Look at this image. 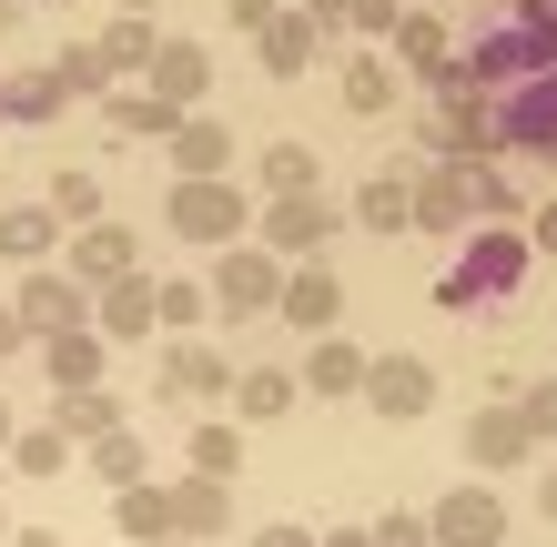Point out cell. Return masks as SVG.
I'll return each mask as SVG.
<instances>
[{"instance_id": "d6986e66", "label": "cell", "mask_w": 557, "mask_h": 547, "mask_svg": "<svg viewBox=\"0 0 557 547\" xmlns=\"http://www.w3.org/2000/svg\"><path fill=\"white\" fill-rule=\"evenodd\" d=\"M143 82H152L173 112H203V91H213V51H203V41H162Z\"/></svg>"}, {"instance_id": "7402d4cb", "label": "cell", "mask_w": 557, "mask_h": 547, "mask_svg": "<svg viewBox=\"0 0 557 547\" xmlns=\"http://www.w3.org/2000/svg\"><path fill=\"white\" fill-rule=\"evenodd\" d=\"M61 244H72V223H61L51 203H11L0 213V264H51Z\"/></svg>"}, {"instance_id": "484cf974", "label": "cell", "mask_w": 557, "mask_h": 547, "mask_svg": "<svg viewBox=\"0 0 557 547\" xmlns=\"http://www.w3.org/2000/svg\"><path fill=\"white\" fill-rule=\"evenodd\" d=\"M0 467H11V476H72V467H82V436L41 415V426H21V436H11V457H0Z\"/></svg>"}, {"instance_id": "8992f818", "label": "cell", "mask_w": 557, "mask_h": 547, "mask_svg": "<svg viewBox=\"0 0 557 547\" xmlns=\"http://www.w3.org/2000/svg\"><path fill=\"white\" fill-rule=\"evenodd\" d=\"M11 304H21V325H30V345H41V335H72V325H91V284H82L72 264H21V284H11Z\"/></svg>"}, {"instance_id": "9a60e30c", "label": "cell", "mask_w": 557, "mask_h": 547, "mask_svg": "<svg viewBox=\"0 0 557 547\" xmlns=\"http://www.w3.org/2000/svg\"><path fill=\"white\" fill-rule=\"evenodd\" d=\"M61 264H72L91 295L102 284H122V274H143V244L122 234V223H72V244H61Z\"/></svg>"}, {"instance_id": "83f0119b", "label": "cell", "mask_w": 557, "mask_h": 547, "mask_svg": "<svg viewBox=\"0 0 557 547\" xmlns=\"http://www.w3.org/2000/svg\"><path fill=\"white\" fill-rule=\"evenodd\" d=\"M82 476L122 497V487H143V476H152V457H143V436H133V426H112V436H91V446H82Z\"/></svg>"}, {"instance_id": "8fae6325", "label": "cell", "mask_w": 557, "mask_h": 547, "mask_svg": "<svg viewBox=\"0 0 557 547\" xmlns=\"http://www.w3.org/2000/svg\"><path fill=\"white\" fill-rule=\"evenodd\" d=\"M537 446H547V436L528 426V406H517V396H507V406H476V415H467V467H486V476L528 467Z\"/></svg>"}, {"instance_id": "1f68e13d", "label": "cell", "mask_w": 557, "mask_h": 547, "mask_svg": "<svg viewBox=\"0 0 557 547\" xmlns=\"http://www.w3.org/2000/svg\"><path fill=\"white\" fill-rule=\"evenodd\" d=\"M183 467H203V476H244V415H193Z\"/></svg>"}, {"instance_id": "60d3db41", "label": "cell", "mask_w": 557, "mask_h": 547, "mask_svg": "<svg viewBox=\"0 0 557 547\" xmlns=\"http://www.w3.org/2000/svg\"><path fill=\"white\" fill-rule=\"evenodd\" d=\"M396 21H406V0H355V11H345L355 41H396Z\"/></svg>"}, {"instance_id": "cb8c5ba5", "label": "cell", "mask_w": 557, "mask_h": 547, "mask_svg": "<svg viewBox=\"0 0 557 547\" xmlns=\"http://www.w3.org/2000/svg\"><path fill=\"white\" fill-rule=\"evenodd\" d=\"M102 122H112L122 142H173V122H183V112L162 102L152 82H133V91H102Z\"/></svg>"}, {"instance_id": "836d02e7", "label": "cell", "mask_w": 557, "mask_h": 547, "mask_svg": "<svg viewBox=\"0 0 557 547\" xmlns=\"http://www.w3.org/2000/svg\"><path fill=\"white\" fill-rule=\"evenodd\" d=\"M51 426H72V436L91 446V436L122 426V396H112V385H61V396H51Z\"/></svg>"}, {"instance_id": "e0dca14e", "label": "cell", "mask_w": 557, "mask_h": 547, "mask_svg": "<svg viewBox=\"0 0 557 547\" xmlns=\"http://www.w3.org/2000/svg\"><path fill=\"white\" fill-rule=\"evenodd\" d=\"M385 51H396V72H416L425 91H456V41H446V21H436V11H406Z\"/></svg>"}, {"instance_id": "52a82bcc", "label": "cell", "mask_w": 557, "mask_h": 547, "mask_svg": "<svg viewBox=\"0 0 557 547\" xmlns=\"http://www.w3.org/2000/svg\"><path fill=\"white\" fill-rule=\"evenodd\" d=\"M497 152H528V163H557V72L497 91Z\"/></svg>"}, {"instance_id": "277c9868", "label": "cell", "mask_w": 557, "mask_h": 547, "mask_svg": "<svg viewBox=\"0 0 557 547\" xmlns=\"http://www.w3.org/2000/svg\"><path fill=\"white\" fill-rule=\"evenodd\" d=\"M284 274H294V264H284L274 244H253V234H244V244H223V253H213V314H223V325H244V314H274V304H284Z\"/></svg>"}, {"instance_id": "2e32d148", "label": "cell", "mask_w": 557, "mask_h": 547, "mask_svg": "<svg viewBox=\"0 0 557 547\" xmlns=\"http://www.w3.org/2000/svg\"><path fill=\"white\" fill-rule=\"evenodd\" d=\"M91 325H102L112 345H143V335H162V284H152V274H122V284H102V295H91Z\"/></svg>"}, {"instance_id": "7c38bea8", "label": "cell", "mask_w": 557, "mask_h": 547, "mask_svg": "<svg viewBox=\"0 0 557 547\" xmlns=\"http://www.w3.org/2000/svg\"><path fill=\"white\" fill-rule=\"evenodd\" d=\"M366 406L385 415V426H416V415L436 406V365L425 356H375L366 365Z\"/></svg>"}, {"instance_id": "7a4b0ae2", "label": "cell", "mask_w": 557, "mask_h": 547, "mask_svg": "<svg viewBox=\"0 0 557 547\" xmlns=\"http://www.w3.org/2000/svg\"><path fill=\"white\" fill-rule=\"evenodd\" d=\"M537 264V234L528 223H476L467 244H456V264L436 274V314H486V304H507L517 284H528Z\"/></svg>"}, {"instance_id": "30bf717a", "label": "cell", "mask_w": 557, "mask_h": 547, "mask_svg": "<svg viewBox=\"0 0 557 547\" xmlns=\"http://www.w3.org/2000/svg\"><path fill=\"white\" fill-rule=\"evenodd\" d=\"M162 406H173V415H193V406H213V396H234V365H223L213 356V345H193V335H173V345H162Z\"/></svg>"}, {"instance_id": "816d5d0a", "label": "cell", "mask_w": 557, "mask_h": 547, "mask_svg": "<svg viewBox=\"0 0 557 547\" xmlns=\"http://www.w3.org/2000/svg\"><path fill=\"white\" fill-rule=\"evenodd\" d=\"M537 507H547V518H557V467H537Z\"/></svg>"}, {"instance_id": "f6af8a7d", "label": "cell", "mask_w": 557, "mask_h": 547, "mask_svg": "<svg viewBox=\"0 0 557 547\" xmlns=\"http://www.w3.org/2000/svg\"><path fill=\"white\" fill-rule=\"evenodd\" d=\"M244 547H324V537H314V527H294V518H274V527H253Z\"/></svg>"}, {"instance_id": "44dd1931", "label": "cell", "mask_w": 557, "mask_h": 547, "mask_svg": "<svg viewBox=\"0 0 557 547\" xmlns=\"http://www.w3.org/2000/svg\"><path fill=\"white\" fill-rule=\"evenodd\" d=\"M253 61H264L274 82H305L314 61H324V21H314V11H284V21L264 30V41H253Z\"/></svg>"}, {"instance_id": "c3c4849f", "label": "cell", "mask_w": 557, "mask_h": 547, "mask_svg": "<svg viewBox=\"0 0 557 547\" xmlns=\"http://www.w3.org/2000/svg\"><path fill=\"white\" fill-rule=\"evenodd\" d=\"M528 234H537V244L557 253V203H537V213H528Z\"/></svg>"}, {"instance_id": "d590c367", "label": "cell", "mask_w": 557, "mask_h": 547, "mask_svg": "<svg viewBox=\"0 0 557 547\" xmlns=\"http://www.w3.org/2000/svg\"><path fill=\"white\" fill-rule=\"evenodd\" d=\"M467 183H476V213L486 223H528V192H517V173L486 152V163H467Z\"/></svg>"}, {"instance_id": "b9f144b4", "label": "cell", "mask_w": 557, "mask_h": 547, "mask_svg": "<svg viewBox=\"0 0 557 547\" xmlns=\"http://www.w3.org/2000/svg\"><path fill=\"white\" fill-rule=\"evenodd\" d=\"M375 547H436V518H416V507H396V518H375Z\"/></svg>"}, {"instance_id": "5b68a950", "label": "cell", "mask_w": 557, "mask_h": 547, "mask_svg": "<svg viewBox=\"0 0 557 547\" xmlns=\"http://www.w3.org/2000/svg\"><path fill=\"white\" fill-rule=\"evenodd\" d=\"M416 142L436 152V163H486V152H497V91H436V102L416 112Z\"/></svg>"}, {"instance_id": "ab89813d", "label": "cell", "mask_w": 557, "mask_h": 547, "mask_svg": "<svg viewBox=\"0 0 557 547\" xmlns=\"http://www.w3.org/2000/svg\"><path fill=\"white\" fill-rule=\"evenodd\" d=\"M203 314H213V284H183V274H162V325H203Z\"/></svg>"}, {"instance_id": "d6a6232c", "label": "cell", "mask_w": 557, "mask_h": 547, "mask_svg": "<svg viewBox=\"0 0 557 547\" xmlns=\"http://www.w3.org/2000/svg\"><path fill=\"white\" fill-rule=\"evenodd\" d=\"M152 51H162L152 11H112V21H102V61H112L122 82H143V72H152Z\"/></svg>"}, {"instance_id": "f1b7e54d", "label": "cell", "mask_w": 557, "mask_h": 547, "mask_svg": "<svg viewBox=\"0 0 557 547\" xmlns=\"http://www.w3.org/2000/svg\"><path fill=\"white\" fill-rule=\"evenodd\" d=\"M162 152H173V173H234V133H223L213 112H183Z\"/></svg>"}, {"instance_id": "e575fe53", "label": "cell", "mask_w": 557, "mask_h": 547, "mask_svg": "<svg viewBox=\"0 0 557 547\" xmlns=\"http://www.w3.org/2000/svg\"><path fill=\"white\" fill-rule=\"evenodd\" d=\"M396 91H406L396 51H385V61H345V112H396Z\"/></svg>"}, {"instance_id": "7bdbcfd3", "label": "cell", "mask_w": 557, "mask_h": 547, "mask_svg": "<svg viewBox=\"0 0 557 547\" xmlns=\"http://www.w3.org/2000/svg\"><path fill=\"white\" fill-rule=\"evenodd\" d=\"M223 21H234V30H244V41H264V30H274L284 11H274V0H223Z\"/></svg>"}, {"instance_id": "9c48e42d", "label": "cell", "mask_w": 557, "mask_h": 547, "mask_svg": "<svg viewBox=\"0 0 557 547\" xmlns=\"http://www.w3.org/2000/svg\"><path fill=\"white\" fill-rule=\"evenodd\" d=\"M425 518H436V547H507V497H497V476H467V487H446Z\"/></svg>"}, {"instance_id": "ac0fdd59", "label": "cell", "mask_w": 557, "mask_h": 547, "mask_svg": "<svg viewBox=\"0 0 557 547\" xmlns=\"http://www.w3.org/2000/svg\"><path fill=\"white\" fill-rule=\"evenodd\" d=\"M274 314H284V325H305V335H335V314H345V284H335V264H294Z\"/></svg>"}, {"instance_id": "4dcf8cb0", "label": "cell", "mask_w": 557, "mask_h": 547, "mask_svg": "<svg viewBox=\"0 0 557 547\" xmlns=\"http://www.w3.org/2000/svg\"><path fill=\"white\" fill-rule=\"evenodd\" d=\"M112 527L133 537V547H152V537H183V527H173V487H162V476L122 487V497H112Z\"/></svg>"}, {"instance_id": "74e56055", "label": "cell", "mask_w": 557, "mask_h": 547, "mask_svg": "<svg viewBox=\"0 0 557 547\" xmlns=\"http://www.w3.org/2000/svg\"><path fill=\"white\" fill-rule=\"evenodd\" d=\"M61 82H72V102H102V91H112L122 72L102 61V41H72V51H61Z\"/></svg>"}, {"instance_id": "f907efd6", "label": "cell", "mask_w": 557, "mask_h": 547, "mask_svg": "<svg viewBox=\"0 0 557 547\" xmlns=\"http://www.w3.org/2000/svg\"><path fill=\"white\" fill-rule=\"evenodd\" d=\"M324 547H375V527H324Z\"/></svg>"}, {"instance_id": "ee69618b", "label": "cell", "mask_w": 557, "mask_h": 547, "mask_svg": "<svg viewBox=\"0 0 557 547\" xmlns=\"http://www.w3.org/2000/svg\"><path fill=\"white\" fill-rule=\"evenodd\" d=\"M517 406H528V426H537V436L557 446V375H547V385H528V396H517Z\"/></svg>"}, {"instance_id": "9f6ffc18", "label": "cell", "mask_w": 557, "mask_h": 547, "mask_svg": "<svg viewBox=\"0 0 557 547\" xmlns=\"http://www.w3.org/2000/svg\"><path fill=\"white\" fill-rule=\"evenodd\" d=\"M152 547H193V537H152Z\"/></svg>"}, {"instance_id": "3957f363", "label": "cell", "mask_w": 557, "mask_h": 547, "mask_svg": "<svg viewBox=\"0 0 557 547\" xmlns=\"http://www.w3.org/2000/svg\"><path fill=\"white\" fill-rule=\"evenodd\" d=\"M162 223H173L183 244H244L253 234V203H244V183L234 173H173V192H162Z\"/></svg>"}, {"instance_id": "ba28073f", "label": "cell", "mask_w": 557, "mask_h": 547, "mask_svg": "<svg viewBox=\"0 0 557 547\" xmlns=\"http://www.w3.org/2000/svg\"><path fill=\"white\" fill-rule=\"evenodd\" d=\"M335 203H324V192H274V203L264 213H253V244H274L284 253V264H314V253H324V234H335Z\"/></svg>"}, {"instance_id": "bcb514c9", "label": "cell", "mask_w": 557, "mask_h": 547, "mask_svg": "<svg viewBox=\"0 0 557 547\" xmlns=\"http://www.w3.org/2000/svg\"><path fill=\"white\" fill-rule=\"evenodd\" d=\"M21 345H30V325H21V304H0V365H11Z\"/></svg>"}, {"instance_id": "603a6c76", "label": "cell", "mask_w": 557, "mask_h": 547, "mask_svg": "<svg viewBox=\"0 0 557 547\" xmlns=\"http://www.w3.org/2000/svg\"><path fill=\"white\" fill-rule=\"evenodd\" d=\"M294 406H305V375L294 365H244L234 375V415L244 426H274V415H294Z\"/></svg>"}, {"instance_id": "8d00e7d4", "label": "cell", "mask_w": 557, "mask_h": 547, "mask_svg": "<svg viewBox=\"0 0 557 547\" xmlns=\"http://www.w3.org/2000/svg\"><path fill=\"white\" fill-rule=\"evenodd\" d=\"M253 183H264V203H274V192H314V152H305V142H264Z\"/></svg>"}, {"instance_id": "7dc6e473", "label": "cell", "mask_w": 557, "mask_h": 547, "mask_svg": "<svg viewBox=\"0 0 557 547\" xmlns=\"http://www.w3.org/2000/svg\"><path fill=\"white\" fill-rule=\"evenodd\" d=\"M11 547H72L61 527H11Z\"/></svg>"}, {"instance_id": "4fadbf2b", "label": "cell", "mask_w": 557, "mask_h": 547, "mask_svg": "<svg viewBox=\"0 0 557 547\" xmlns=\"http://www.w3.org/2000/svg\"><path fill=\"white\" fill-rule=\"evenodd\" d=\"M476 183H467V163H436V173H416V234H456L467 244L476 234Z\"/></svg>"}, {"instance_id": "4316f807", "label": "cell", "mask_w": 557, "mask_h": 547, "mask_svg": "<svg viewBox=\"0 0 557 547\" xmlns=\"http://www.w3.org/2000/svg\"><path fill=\"white\" fill-rule=\"evenodd\" d=\"M366 345H345V335H314V356H305V396H366Z\"/></svg>"}, {"instance_id": "f546056e", "label": "cell", "mask_w": 557, "mask_h": 547, "mask_svg": "<svg viewBox=\"0 0 557 547\" xmlns=\"http://www.w3.org/2000/svg\"><path fill=\"white\" fill-rule=\"evenodd\" d=\"M0 112H11V122H61V112H72L61 61H51V72H0Z\"/></svg>"}, {"instance_id": "f5cc1de1", "label": "cell", "mask_w": 557, "mask_h": 547, "mask_svg": "<svg viewBox=\"0 0 557 547\" xmlns=\"http://www.w3.org/2000/svg\"><path fill=\"white\" fill-rule=\"evenodd\" d=\"M11 436H21V426H11V396H0V457H11Z\"/></svg>"}, {"instance_id": "681fc988", "label": "cell", "mask_w": 557, "mask_h": 547, "mask_svg": "<svg viewBox=\"0 0 557 547\" xmlns=\"http://www.w3.org/2000/svg\"><path fill=\"white\" fill-rule=\"evenodd\" d=\"M305 11H314L324 30H345V11H355V0H305Z\"/></svg>"}, {"instance_id": "db71d44e", "label": "cell", "mask_w": 557, "mask_h": 547, "mask_svg": "<svg viewBox=\"0 0 557 547\" xmlns=\"http://www.w3.org/2000/svg\"><path fill=\"white\" fill-rule=\"evenodd\" d=\"M112 11H162V0H112Z\"/></svg>"}, {"instance_id": "f35d334b", "label": "cell", "mask_w": 557, "mask_h": 547, "mask_svg": "<svg viewBox=\"0 0 557 547\" xmlns=\"http://www.w3.org/2000/svg\"><path fill=\"white\" fill-rule=\"evenodd\" d=\"M41 203H51L61 223H102V183L72 163V173H51V192H41Z\"/></svg>"}, {"instance_id": "6da1fadb", "label": "cell", "mask_w": 557, "mask_h": 547, "mask_svg": "<svg viewBox=\"0 0 557 547\" xmlns=\"http://www.w3.org/2000/svg\"><path fill=\"white\" fill-rule=\"evenodd\" d=\"M557 72V0H507L476 41H456V91H517Z\"/></svg>"}, {"instance_id": "11a10c76", "label": "cell", "mask_w": 557, "mask_h": 547, "mask_svg": "<svg viewBox=\"0 0 557 547\" xmlns=\"http://www.w3.org/2000/svg\"><path fill=\"white\" fill-rule=\"evenodd\" d=\"M0 547H11V507H0Z\"/></svg>"}, {"instance_id": "6f0895ef", "label": "cell", "mask_w": 557, "mask_h": 547, "mask_svg": "<svg viewBox=\"0 0 557 547\" xmlns=\"http://www.w3.org/2000/svg\"><path fill=\"white\" fill-rule=\"evenodd\" d=\"M21 11H30V0H21Z\"/></svg>"}, {"instance_id": "d4e9b609", "label": "cell", "mask_w": 557, "mask_h": 547, "mask_svg": "<svg viewBox=\"0 0 557 547\" xmlns=\"http://www.w3.org/2000/svg\"><path fill=\"white\" fill-rule=\"evenodd\" d=\"M345 213L366 223V234H416V183H406V173H366Z\"/></svg>"}, {"instance_id": "ffe728a7", "label": "cell", "mask_w": 557, "mask_h": 547, "mask_svg": "<svg viewBox=\"0 0 557 547\" xmlns=\"http://www.w3.org/2000/svg\"><path fill=\"white\" fill-rule=\"evenodd\" d=\"M30 356H41V375H51V385H102L112 335H102V325H72V335H41Z\"/></svg>"}, {"instance_id": "5bb4252c", "label": "cell", "mask_w": 557, "mask_h": 547, "mask_svg": "<svg viewBox=\"0 0 557 547\" xmlns=\"http://www.w3.org/2000/svg\"><path fill=\"white\" fill-rule=\"evenodd\" d=\"M173 527H183L193 547H223V537H234V476L183 467V476H173Z\"/></svg>"}]
</instances>
